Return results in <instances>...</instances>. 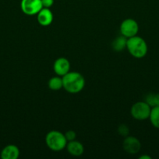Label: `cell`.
<instances>
[{
    "label": "cell",
    "mask_w": 159,
    "mask_h": 159,
    "mask_svg": "<svg viewBox=\"0 0 159 159\" xmlns=\"http://www.w3.org/2000/svg\"><path fill=\"white\" fill-rule=\"evenodd\" d=\"M63 89L67 93L76 94L83 90L85 85V79L84 76L76 71H69L62 76Z\"/></svg>",
    "instance_id": "1"
},
{
    "label": "cell",
    "mask_w": 159,
    "mask_h": 159,
    "mask_svg": "<svg viewBox=\"0 0 159 159\" xmlns=\"http://www.w3.org/2000/svg\"><path fill=\"white\" fill-rule=\"evenodd\" d=\"M126 48L129 54L136 58H142L147 54L148 51L147 44L142 37L134 36L127 39Z\"/></svg>",
    "instance_id": "2"
},
{
    "label": "cell",
    "mask_w": 159,
    "mask_h": 159,
    "mask_svg": "<svg viewBox=\"0 0 159 159\" xmlns=\"http://www.w3.org/2000/svg\"><path fill=\"white\" fill-rule=\"evenodd\" d=\"M67 140L65 134L58 130H51L45 137V143L49 149L54 152H60L66 148Z\"/></svg>",
    "instance_id": "3"
},
{
    "label": "cell",
    "mask_w": 159,
    "mask_h": 159,
    "mask_svg": "<svg viewBox=\"0 0 159 159\" xmlns=\"http://www.w3.org/2000/svg\"><path fill=\"white\" fill-rule=\"evenodd\" d=\"M151 107L145 101L137 102L131 107L130 113L132 117L137 120H144L149 118Z\"/></svg>",
    "instance_id": "4"
},
{
    "label": "cell",
    "mask_w": 159,
    "mask_h": 159,
    "mask_svg": "<svg viewBox=\"0 0 159 159\" xmlns=\"http://www.w3.org/2000/svg\"><path fill=\"white\" fill-rule=\"evenodd\" d=\"M139 31V25L133 19H126L122 22L120 25V33L126 38H130L137 34Z\"/></svg>",
    "instance_id": "5"
},
{
    "label": "cell",
    "mask_w": 159,
    "mask_h": 159,
    "mask_svg": "<svg viewBox=\"0 0 159 159\" xmlns=\"http://www.w3.org/2000/svg\"><path fill=\"white\" fill-rule=\"evenodd\" d=\"M20 7L23 13L28 16L37 15L43 8L41 0H21Z\"/></svg>",
    "instance_id": "6"
},
{
    "label": "cell",
    "mask_w": 159,
    "mask_h": 159,
    "mask_svg": "<svg viewBox=\"0 0 159 159\" xmlns=\"http://www.w3.org/2000/svg\"><path fill=\"white\" fill-rule=\"evenodd\" d=\"M123 147L125 152H127L128 154L134 155L140 152V148H141V144L137 138H134V137L127 136L123 141Z\"/></svg>",
    "instance_id": "7"
},
{
    "label": "cell",
    "mask_w": 159,
    "mask_h": 159,
    "mask_svg": "<svg viewBox=\"0 0 159 159\" xmlns=\"http://www.w3.org/2000/svg\"><path fill=\"white\" fill-rule=\"evenodd\" d=\"M53 69H54L55 72L57 75L62 77L70 71V61L65 57H59V58L56 59L55 61L54 62Z\"/></svg>",
    "instance_id": "8"
},
{
    "label": "cell",
    "mask_w": 159,
    "mask_h": 159,
    "mask_svg": "<svg viewBox=\"0 0 159 159\" xmlns=\"http://www.w3.org/2000/svg\"><path fill=\"white\" fill-rule=\"evenodd\" d=\"M37 20L41 26H49L53 21V14L48 8H42L37 14Z\"/></svg>",
    "instance_id": "9"
},
{
    "label": "cell",
    "mask_w": 159,
    "mask_h": 159,
    "mask_svg": "<svg viewBox=\"0 0 159 159\" xmlns=\"http://www.w3.org/2000/svg\"><path fill=\"white\" fill-rule=\"evenodd\" d=\"M66 149L70 155L76 157L82 155L84 152V145L76 140L68 141L66 144Z\"/></svg>",
    "instance_id": "10"
},
{
    "label": "cell",
    "mask_w": 159,
    "mask_h": 159,
    "mask_svg": "<svg viewBox=\"0 0 159 159\" xmlns=\"http://www.w3.org/2000/svg\"><path fill=\"white\" fill-rule=\"evenodd\" d=\"M20 156V150L18 147L13 144L6 146L1 152V158L2 159H17Z\"/></svg>",
    "instance_id": "11"
},
{
    "label": "cell",
    "mask_w": 159,
    "mask_h": 159,
    "mask_svg": "<svg viewBox=\"0 0 159 159\" xmlns=\"http://www.w3.org/2000/svg\"><path fill=\"white\" fill-rule=\"evenodd\" d=\"M127 39L123 35L117 37L115 40H113L112 43V48L115 51H122L126 48V43H127Z\"/></svg>",
    "instance_id": "12"
},
{
    "label": "cell",
    "mask_w": 159,
    "mask_h": 159,
    "mask_svg": "<svg viewBox=\"0 0 159 159\" xmlns=\"http://www.w3.org/2000/svg\"><path fill=\"white\" fill-rule=\"evenodd\" d=\"M48 88L53 91H58L63 88V84H62V78L61 76H54L51 78L48 82Z\"/></svg>",
    "instance_id": "13"
},
{
    "label": "cell",
    "mask_w": 159,
    "mask_h": 159,
    "mask_svg": "<svg viewBox=\"0 0 159 159\" xmlns=\"http://www.w3.org/2000/svg\"><path fill=\"white\" fill-rule=\"evenodd\" d=\"M145 102L151 107H159V93H149L145 97Z\"/></svg>",
    "instance_id": "14"
},
{
    "label": "cell",
    "mask_w": 159,
    "mask_h": 159,
    "mask_svg": "<svg viewBox=\"0 0 159 159\" xmlns=\"http://www.w3.org/2000/svg\"><path fill=\"white\" fill-rule=\"evenodd\" d=\"M149 119L154 127L159 128V107L151 108Z\"/></svg>",
    "instance_id": "15"
},
{
    "label": "cell",
    "mask_w": 159,
    "mask_h": 159,
    "mask_svg": "<svg viewBox=\"0 0 159 159\" xmlns=\"http://www.w3.org/2000/svg\"><path fill=\"white\" fill-rule=\"evenodd\" d=\"M118 132L121 136L127 137L129 133V127L126 125V124H121L118 128Z\"/></svg>",
    "instance_id": "16"
},
{
    "label": "cell",
    "mask_w": 159,
    "mask_h": 159,
    "mask_svg": "<svg viewBox=\"0 0 159 159\" xmlns=\"http://www.w3.org/2000/svg\"><path fill=\"white\" fill-rule=\"evenodd\" d=\"M65 137L66 138L67 141H74L76 140V132L73 131V130H68V131L65 132Z\"/></svg>",
    "instance_id": "17"
},
{
    "label": "cell",
    "mask_w": 159,
    "mask_h": 159,
    "mask_svg": "<svg viewBox=\"0 0 159 159\" xmlns=\"http://www.w3.org/2000/svg\"><path fill=\"white\" fill-rule=\"evenodd\" d=\"M42 6L43 8H51L54 4V0H41Z\"/></svg>",
    "instance_id": "18"
},
{
    "label": "cell",
    "mask_w": 159,
    "mask_h": 159,
    "mask_svg": "<svg viewBox=\"0 0 159 159\" xmlns=\"http://www.w3.org/2000/svg\"><path fill=\"white\" fill-rule=\"evenodd\" d=\"M151 158L148 155H142V156L140 157V159H151Z\"/></svg>",
    "instance_id": "19"
}]
</instances>
